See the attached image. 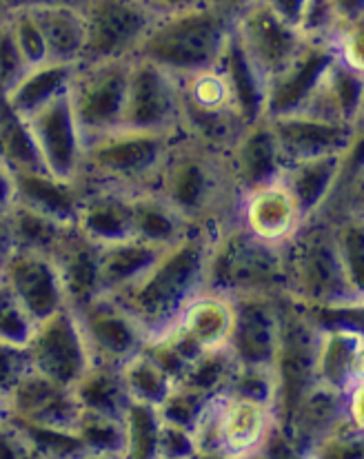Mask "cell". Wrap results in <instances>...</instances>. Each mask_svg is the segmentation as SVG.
<instances>
[{
	"instance_id": "27",
	"label": "cell",
	"mask_w": 364,
	"mask_h": 459,
	"mask_svg": "<svg viewBox=\"0 0 364 459\" xmlns=\"http://www.w3.org/2000/svg\"><path fill=\"white\" fill-rule=\"evenodd\" d=\"M98 249L100 247L87 240L76 227L69 229L56 249L49 253L58 271L60 287H63L65 302L69 308H81L100 295L98 287Z\"/></svg>"
},
{
	"instance_id": "50",
	"label": "cell",
	"mask_w": 364,
	"mask_h": 459,
	"mask_svg": "<svg viewBox=\"0 0 364 459\" xmlns=\"http://www.w3.org/2000/svg\"><path fill=\"white\" fill-rule=\"evenodd\" d=\"M16 251L18 247H16V238H13V231H12V222H9V211H4V213H0V291H3L7 266Z\"/></svg>"
},
{
	"instance_id": "56",
	"label": "cell",
	"mask_w": 364,
	"mask_h": 459,
	"mask_svg": "<svg viewBox=\"0 0 364 459\" xmlns=\"http://www.w3.org/2000/svg\"><path fill=\"white\" fill-rule=\"evenodd\" d=\"M221 3L225 4V7L229 9V12L233 13V16H236L238 12H242V9H245V7H249V4L258 3V0H221Z\"/></svg>"
},
{
	"instance_id": "48",
	"label": "cell",
	"mask_w": 364,
	"mask_h": 459,
	"mask_svg": "<svg viewBox=\"0 0 364 459\" xmlns=\"http://www.w3.org/2000/svg\"><path fill=\"white\" fill-rule=\"evenodd\" d=\"M156 457H169V459H185L195 457L194 437L191 430L185 426L174 424L160 418V429H158V446Z\"/></svg>"
},
{
	"instance_id": "10",
	"label": "cell",
	"mask_w": 364,
	"mask_h": 459,
	"mask_svg": "<svg viewBox=\"0 0 364 459\" xmlns=\"http://www.w3.org/2000/svg\"><path fill=\"white\" fill-rule=\"evenodd\" d=\"M27 353L36 373L69 388L93 362L78 313L69 307L36 322Z\"/></svg>"
},
{
	"instance_id": "24",
	"label": "cell",
	"mask_w": 364,
	"mask_h": 459,
	"mask_svg": "<svg viewBox=\"0 0 364 459\" xmlns=\"http://www.w3.org/2000/svg\"><path fill=\"white\" fill-rule=\"evenodd\" d=\"M364 344L362 329L353 326H329L320 329L316 346L314 376L316 382L349 395L362 384Z\"/></svg>"
},
{
	"instance_id": "34",
	"label": "cell",
	"mask_w": 364,
	"mask_h": 459,
	"mask_svg": "<svg viewBox=\"0 0 364 459\" xmlns=\"http://www.w3.org/2000/svg\"><path fill=\"white\" fill-rule=\"evenodd\" d=\"M43 34L47 60L65 65H78L85 47V21L81 9L47 7L31 9Z\"/></svg>"
},
{
	"instance_id": "42",
	"label": "cell",
	"mask_w": 364,
	"mask_h": 459,
	"mask_svg": "<svg viewBox=\"0 0 364 459\" xmlns=\"http://www.w3.org/2000/svg\"><path fill=\"white\" fill-rule=\"evenodd\" d=\"M335 240L353 284L364 291V211H351L334 220Z\"/></svg>"
},
{
	"instance_id": "19",
	"label": "cell",
	"mask_w": 364,
	"mask_h": 459,
	"mask_svg": "<svg viewBox=\"0 0 364 459\" xmlns=\"http://www.w3.org/2000/svg\"><path fill=\"white\" fill-rule=\"evenodd\" d=\"M3 289L34 322L45 320L67 307L58 271L49 253L18 249L7 266Z\"/></svg>"
},
{
	"instance_id": "11",
	"label": "cell",
	"mask_w": 364,
	"mask_h": 459,
	"mask_svg": "<svg viewBox=\"0 0 364 459\" xmlns=\"http://www.w3.org/2000/svg\"><path fill=\"white\" fill-rule=\"evenodd\" d=\"M233 322L227 349L238 367L273 368L280 340L284 293L233 295Z\"/></svg>"
},
{
	"instance_id": "36",
	"label": "cell",
	"mask_w": 364,
	"mask_h": 459,
	"mask_svg": "<svg viewBox=\"0 0 364 459\" xmlns=\"http://www.w3.org/2000/svg\"><path fill=\"white\" fill-rule=\"evenodd\" d=\"M189 231L191 229L153 191H138L134 195V238L167 249Z\"/></svg>"
},
{
	"instance_id": "30",
	"label": "cell",
	"mask_w": 364,
	"mask_h": 459,
	"mask_svg": "<svg viewBox=\"0 0 364 459\" xmlns=\"http://www.w3.org/2000/svg\"><path fill=\"white\" fill-rule=\"evenodd\" d=\"M222 74H225L229 87H231L233 102L240 114L242 123L254 125L256 120L264 118V98H267V81L258 72L251 58L247 56L245 47L238 40L236 31L229 34L225 49H222L221 60Z\"/></svg>"
},
{
	"instance_id": "46",
	"label": "cell",
	"mask_w": 364,
	"mask_h": 459,
	"mask_svg": "<svg viewBox=\"0 0 364 459\" xmlns=\"http://www.w3.org/2000/svg\"><path fill=\"white\" fill-rule=\"evenodd\" d=\"M36 322L22 311L21 304L7 291H0V340L9 344L27 346Z\"/></svg>"
},
{
	"instance_id": "38",
	"label": "cell",
	"mask_w": 364,
	"mask_h": 459,
	"mask_svg": "<svg viewBox=\"0 0 364 459\" xmlns=\"http://www.w3.org/2000/svg\"><path fill=\"white\" fill-rule=\"evenodd\" d=\"M236 368L238 362L227 346H221V349H207L200 351V353L191 359L189 367L185 368V373H182L178 382L195 388V391H200L203 395L213 397L221 395V393H227V386L229 382H231Z\"/></svg>"
},
{
	"instance_id": "7",
	"label": "cell",
	"mask_w": 364,
	"mask_h": 459,
	"mask_svg": "<svg viewBox=\"0 0 364 459\" xmlns=\"http://www.w3.org/2000/svg\"><path fill=\"white\" fill-rule=\"evenodd\" d=\"M178 135L227 152L245 129L221 65L178 78Z\"/></svg>"
},
{
	"instance_id": "26",
	"label": "cell",
	"mask_w": 364,
	"mask_h": 459,
	"mask_svg": "<svg viewBox=\"0 0 364 459\" xmlns=\"http://www.w3.org/2000/svg\"><path fill=\"white\" fill-rule=\"evenodd\" d=\"M364 78L362 69L351 67L335 56L334 63L322 74L314 96L300 114L318 116V118L338 120V123L362 126Z\"/></svg>"
},
{
	"instance_id": "8",
	"label": "cell",
	"mask_w": 364,
	"mask_h": 459,
	"mask_svg": "<svg viewBox=\"0 0 364 459\" xmlns=\"http://www.w3.org/2000/svg\"><path fill=\"white\" fill-rule=\"evenodd\" d=\"M129 67L132 58L91 60L74 67L67 96L85 144L123 126Z\"/></svg>"
},
{
	"instance_id": "25",
	"label": "cell",
	"mask_w": 364,
	"mask_h": 459,
	"mask_svg": "<svg viewBox=\"0 0 364 459\" xmlns=\"http://www.w3.org/2000/svg\"><path fill=\"white\" fill-rule=\"evenodd\" d=\"M236 220L260 240L278 242V245L291 238V233L302 222L296 203L280 178L242 195Z\"/></svg>"
},
{
	"instance_id": "18",
	"label": "cell",
	"mask_w": 364,
	"mask_h": 459,
	"mask_svg": "<svg viewBox=\"0 0 364 459\" xmlns=\"http://www.w3.org/2000/svg\"><path fill=\"white\" fill-rule=\"evenodd\" d=\"M4 413L25 424L74 430L81 404L69 386L40 376L31 368L4 400Z\"/></svg>"
},
{
	"instance_id": "16",
	"label": "cell",
	"mask_w": 364,
	"mask_h": 459,
	"mask_svg": "<svg viewBox=\"0 0 364 459\" xmlns=\"http://www.w3.org/2000/svg\"><path fill=\"white\" fill-rule=\"evenodd\" d=\"M335 40L305 39L298 54L289 60L287 67L275 74L267 82L264 116H287L305 111L307 102L314 96L322 74L335 60Z\"/></svg>"
},
{
	"instance_id": "14",
	"label": "cell",
	"mask_w": 364,
	"mask_h": 459,
	"mask_svg": "<svg viewBox=\"0 0 364 459\" xmlns=\"http://www.w3.org/2000/svg\"><path fill=\"white\" fill-rule=\"evenodd\" d=\"M76 313L93 362L120 367L147 346L143 326L111 295H96L85 307L76 308Z\"/></svg>"
},
{
	"instance_id": "1",
	"label": "cell",
	"mask_w": 364,
	"mask_h": 459,
	"mask_svg": "<svg viewBox=\"0 0 364 459\" xmlns=\"http://www.w3.org/2000/svg\"><path fill=\"white\" fill-rule=\"evenodd\" d=\"M149 191L189 229L222 231L236 222L240 195L229 178L225 152L174 135Z\"/></svg>"
},
{
	"instance_id": "15",
	"label": "cell",
	"mask_w": 364,
	"mask_h": 459,
	"mask_svg": "<svg viewBox=\"0 0 364 459\" xmlns=\"http://www.w3.org/2000/svg\"><path fill=\"white\" fill-rule=\"evenodd\" d=\"M233 31L267 82L287 67L305 40L298 27L282 21L263 0L233 16Z\"/></svg>"
},
{
	"instance_id": "20",
	"label": "cell",
	"mask_w": 364,
	"mask_h": 459,
	"mask_svg": "<svg viewBox=\"0 0 364 459\" xmlns=\"http://www.w3.org/2000/svg\"><path fill=\"white\" fill-rule=\"evenodd\" d=\"M225 162L233 189L240 198L278 180L284 162L267 116L256 120L254 125H247L236 135L225 152Z\"/></svg>"
},
{
	"instance_id": "45",
	"label": "cell",
	"mask_w": 364,
	"mask_h": 459,
	"mask_svg": "<svg viewBox=\"0 0 364 459\" xmlns=\"http://www.w3.org/2000/svg\"><path fill=\"white\" fill-rule=\"evenodd\" d=\"M209 397L203 395L195 388L186 386V384L176 382L171 386V391L167 393V397L162 400V404L158 406V415L167 421H174V424L185 426V429L194 430L195 421H198L200 413L207 406Z\"/></svg>"
},
{
	"instance_id": "37",
	"label": "cell",
	"mask_w": 364,
	"mask_h": 459,
	"mask_svg": "<svg viewBox=\"0 0 364 459\" xmlns=\"http://www.w3.org/2000/svg\"><path fill=\"white\" fill-rule=\"evenodd\" d=\"M118 371L129 402H140L156 409L176 384L174 377L147 353V349L134 353L127 362L120 364Z\"/></svg>"
},
{
	"instance_id": "3",
	"label": "cell",
	"mask_w": 364,
	"mask_h": 459,
	"mask_svg": "<svg viewBox=\"0 0 364 459\" xmlns=\"http://www.w3.org/2000/svg\"><path fill=\"white\" fill-rule=\"evenodd\" d=\"M284 295L307 308H338L364 304L335 240L334 220L325 215L302 220L282 242Z\"/></svg>"
},
{
	"instance_id": "32",
	"label": "cell",
	"mask_w": 364,
	"mask_h": 459,
	"mask_svg": "<svg viewBox=\"0 0 364 459\" xmlns=\"http://www.w3.org/2000/svg\"><path fill=\"white\" fill-rule=\"evenodd\" d=\"M76 65L54 63V60H45V63L31 65L25 72L18 76V81L3 93V102L18 116V118H27L34 114L39 107L49 102L51 98L60 96L69 89V81Z\"/></svg>"
},
{
	"instance_id": "23",
	"label": "cell",
	"mask_w": 364,
	"mask_h": 459,
	"mask_svg": "<svg viewBox=\"0 0 364 459\" xmlns=\"http://www.w3.org/2000/svg\"><path fill=\"white\" fill-rule=\"evenodd\" d=\"M344 421H353L347 413V395L314 382L309 391L300 397L282 430L293 442L298 455L309 457L311 448Z\"/></svg>"
},
{
	"instance_id": "51",
	"label": "cell",
	"mask_w": 364,
	"mask_h": 459,
	"mask_svg": "<svg viewBox=\"0 0 364 459\" xmlns=\"http://www.w3.org/2000/svg\"><path fill=\"white\" fill-rule=\"evenodd\" d=\"M87 0H3V12H21V9H47V7H74L82 9Z\"/></svg>"
},
{
	"instance_id": "28",
	"label": "cell",
	"mask_w": 364,
	"mask_h": 459,
	"mask_svg": "<svg viewBox=\"0 0 364 459\" xmlns=\"http://www.w3.org/2000/svg\"><path fill=\"white\" fill-rule=\"evenodd\" d=\"M13 185L16 204L74 227L82 198L81 180H60L45 169H21L13 171Z\"/></svg>"
},
{
	"instance_id": "53",
	"label": "cell",
	"mask_w": 364,
	"mask_h": 459,
	"mask_svg": "<svg viewBox=\"0 0 364 459\" xmlns=\"http://www.w3.org/2000/svg\"><path fill=\"white\" fill-rule=\"evenodd\" d=\"M147 9H152L156 16H167V13L182 12V9L195 7L204 3H221V0H140Z\"/></svg>"
},
{
	"instance_id": "47",
	"label": "cell",
	"mask_w": 364,
	"mask_h": 459,
	"mask_svg": "<svg viewBox=\"0 0 364 459\" xmlns=\"http://www.w3.org/2000/svg\"><path fill=\"white\" fill-rule=\"evenodd\" d=\"M31 371L27 346L0 340V395L7 400L9 391Z\"/></svg>"
},
{
	"instance_id": "44",
	"label": "cell",
	"mask_w": 364,
	"mask_h": 459,
	"mask_svg": "<svg viewBox=\"0 0 364 459\" xmlns=\"http://www.w3.org/2000/svg\"><path fill=\"white\" fill-rule=\"evenodd\" d=\"M222 402L225 393L209 397L207 406L195 421L191 437H194L195 457H227L225 439H222Z\"/></svg>"
},
{
	"instance_id": "17",
	"label": "cell",
	"mask_w": 364,
	"mask_h": 459,
	"mask_svg": "<svg viewBox=\"0 0 364 459\" xmlns=\"http://www.w3.org/2000/svg\"><path fill=\"white\" fill-rule=\"evenodd\" d=\"M269 123L284 165L307 158L329 156V153H344L364 138V126L344 125L309 114L273 116Z\"/></svg>"
},
{
	"instance_id": "57",
	"label": "cell",
	"mask_w": 364,
	"mask_h": 459,
	"mask_svg": "<svg viewBox=\"0 0 364 459\" xmlns=\"http://www.w3.org/2000/svg\"><path fill=\"white\" fill-rule=\"evenodd\" d=\"M0 411H4V397L0 395Z\"/></svg>"
},
{
	"instance_id": "35",
	"label": "cell",
	"mask_w": 364,
	"mask_h": 459,
	"mask_svg": "<svg viewBox=\"0 0 364 459\" xmlns=\"http://www.w3.org/2000/svg\"><path fill=\"white\" fill-rule=\"evenodd\" d=\"M72 391L81 409L93 413L123 418L129 404L118 367L105 362H91V367L76 379Z\"/></svg>"
},
{
	"instance_id": "29",
	"label": "cell",
	"mask_w": 364,
	"mask_h": 459,
	"mask_svg": "<svg viewBox=\"0 0 364 459\" xmlns=\"http://www.w3.org/2000/svg\"><path fill=\"white\" fill-rule=\"evenodd\" d=\"M221 421L227 457H251L258 455L272 429L273 411L267 402L225 393Z\"/></svg>"
},
{
	"instance_id": "43",
	"label": "cell",
	"mask_w": 364,
	"mask_h": 459,
	"mask_svg": "<svg viewBox=\"0 0 364 459\" xmlns=\"http://www.w3.org/2000/svg\"><path fill=\"white\" fill-rule=\"evenodd\" d=\"M4 22H7L9 36H12L22 63H25L27 67L45 63V40L43 34H40V27L39 22H36L34 13L27 12V9H21V12H4Z\"/></svg>"
},
{
	"instance_id": "22",
	"label": "cell",
	"mask_w": 364,
	"mask_h": 459,
	"mask_svg": "<svg viewBox=\"0 0 364 459\" xmlns=\"http://www.w3.org/2000/svg\"><path fill=\"white\" fill-rule=\"evenodd\" d=\"M360 143V140H358ZM356 147V144H353ZM351 147V149H353ZM349 149V152H351ZM349 152L344 153H329V156L307 158V160L289 162L282 167L280 182L287 186L296 203L298 213L302 220H309L320 215L326 209V204L334 198L340 180L347 169Z\"/></svg>"
},
{
	"instance_id": "5",
	"label": "cell",
	"mask_w": 364,
	"mask_h": 459,
	"mask_svg": "<svg viewBox=\"0 0 364 459\" xmlns=\"http://www.w3.org/2000/svg\"><path fill=\"white\" fill-rule=\"evenodd\" d=\"M204 291L225 298L245 293H284L282 245L247 231L240 222L216 233L209 249Z\"/></svg>"
},
{
	"instance_id": "54",
	"label": "cell",
	"mask_w": 364,
	"mask_h": 459,
	"mask_svg": "<svg viewBox=\"0 0 364 459\" xmlns=\"http://www.w3.org/2000/svg\"><path fill=\"white\" fill-rule=\"evenodd\" d=\"M334 7L338 12L342 25H362L364 0H334Z\"/></svg>"
},
{
	"instance_id": "41",
	"label": "cell",
	"mask_w": 364,
	"mask_h": 459,
	"mask_svg": "<svg viewBox=\"0 0 364 459\" xmlns=\"http://www.w3.org/2000/svg\"><path fill=\"white\" fill-rule=\"evenodd\" d=\"M125 426V457L152 459L156 457L158 429H160V415L156 406L129 402L123 413Z\"/></svg>"
},
{
	"instance_id": "4",
	"label": "cell",
	"mask_w": 364,
	"mask_h": 459,
	"mask_svg": "<svg viewBox=\"0 0 364 459\" xmlns=\"http://www.w3.org/2000/svg\"><path fill=\"white\" fill-rule=\"evenodd\" d=\"M233 13L222 3H204L158 16L140 40L134 58H144L174 76H189L221 60Z\"/></svg>"
},
{
	"instance_id": "12",
	"label": "cell",
	"mask_w": 364,
	"mask_h": 459,
	"mask_svg": "<svg viewBox=\"0 0 364 459\" xmlns=\"http://www.w3.org/2000/svg\"><path fill=\"white\" fill-rule=\"evenodd\" d=\"M178 76L144 58H132L125 96V129L178 135Z\"/></svg>"
},
{
	"instance_id": "49",
	"label": "cell",
	"mask_w": 364,
	"mask_h": 459,
	"mask_svg": "<svg viewBox=\"0 0 364 459\" xmlns=\"http://www.w3.org/2000/svg\"><path fill=\"white\" fill-rule=\"evenodd\" d=\"M0 457H30L21 430L4 411H0Z\"/></svg>"
},
{
	"instance_id": "58",
	"label": "cell",
	"mask_w": 364,
	"mask_h": 459,
	"mask_svg": "<svg viewBox=\"0 0 364 459\" xmlns=\"http://www.w3.org/2000/svg\"><path fill=\"white\" fill-rule=\"evenodd\" d=\"M3 13H4V12H3V0H0V16H3Z\"/></svg>"
},
{
	"instance_id": "52",
	"label": "cell",
	"mask_w": 364,
	"mask_h": 459,
	"mask_svg": "<svg viewBox=\"0 0 364 459\" xmlns=\"http://www.w3.org/2000/svg\"><path fill=\"white\" fill-rule=\"evenodd\" d=\"M272 12L278 13L282 21H287L289 25L298 27L302 16V9H305L307 0H263Z\"/></svg>"
},
{
	"instance_id": "55",
	"label": "cell",
	"mask_w": 364,
	"mask_h": 459,
	"mask_svg": "<svg viewBox=\"0 0 364 459\" xmlns=\"http://www.w3.org/2000/svg\"><path fill=\"white\" fill-rule=\"evenodd\" d=\"M16 203V185H13V171L4 162H0V213L9 211Z\"/></svg>"
},
{
	"instance_id": "39",
	"label": "cell",
	"mask_w": 364,
	"mask_h": 459,
	"mask_svg": "<svg viewBox=\"0 0 364 459\" xmlns=\"http://www.w3.org/2000/svg\"><path fill=\"white\" fill-rule=\"evenodd\" d=\"M74 430L81 439L85 457H125L123 418L81 409Z\"/></svg>"
},
{
	"instance_id": "33",
	"label": "cell",
	"mask_w": 364,
	"mask_h": 459,
	"mask_svg": "<svg viewBox=\"0 0 364 459\" xmlns=\"http://www.w3.org/2000/svg\"><path fill=\"white\" fill-rule=\"evenodd\" d=\"M231 322V299L221 293L203 291L186 304L176 326H180L200 349L207 351L227 346Z\"/></svg>"
},
{
	"instance_id": "2",
	"label": "cell",
	"mask_w": 364,
	"mask_h": 459,
	"mask_svg": "<svg viewBox=\"0 0 364 459\" xmlns=\"http://www.w3.org/2000/svg\"><path fill=\"white\" fill-rule=\"evenodd\" d=\"M213 238L216 233L207 229H191L182 240L167 247L132 287L111 295L143 326L147 342L174 329L186 304L204 291Z\"/></svg>"
},
{
	"instance_id": "9",
	"label": "cell",
	"mask_w": 364,
	"mask_h": 459,
	"mask_svg": "<svg viewBox=\"0 0 364 459\" xmlns=\"http://www.w3.org/2000/svg\"><path fill=\"white\" fill-rule=\"evenodd\" d=\"M82 12L85 47L81 63L134 58L156 13L140 0H87Z\"/></svg>"
},
{
	"instance_id": "31",
	"label": "cell",
	"mask_w": 364,
	"mask_h": 459,
	"mask_svg": "<svg viewBox=\"0 0 364 459\" xmlns=\"http://www.w3.org/2000/svg\"><path fill=\"white\" fill-rule=\"evenodd\" d=\"M165 251L149 242L129 238L98 249V287L100 293L116 295L132 287L134 282Z\"/></svg>"
},
{
	"instance_id": "40",
	"label": "cell",
	"mask_w": 364,
	"mask_h": 459,
	"mask_svg": "<svg viewBox=\"0 0 364 459\" xmlns=\"http://www.w3.org/2000/svg\"><path fill=\"white\" fill-rule=\"evenodd\" d=\"M9 222H12L13 238H16L18 249L51 253L60 238L72 229V224H63L58 220H51L34 209H27L22 204L13 203L9 209Z\"/></svg>"
},
{
	"instance_id": "21",
	"label": "cell",
	"mask_w": 364,
	"mask_h": 459,
	"mask_svg": "<svg viewBox=\"0 0 364 459\" xmlns=\"http://www.w3.org/2000/svg\"><path fill=\"white\" fill-rule=\"evenodd\" d=\"M134 191L118 186L82 182V198L74 227L98 247L129 240L134 238Z\"/></svg>"
},
{
	"instance_id": "6",
	"label": "cell",
	"mask_w": 364,
	"mask_h": 459,
	"mask_svg": "<svg viewBox=\"0 0 364 459\" xmlns=\"http://www.w3.org/2000/svg\"><path fill=\"white\" fill-rule=\"evenodd\" d=\"M174 135L153 131L120 129L90 140L82 152L81 180L118 186L125 191H147L160 169Z\"/></svg>"
},
{
	"instance_id": "13",
	"label": "cell",
	"mask_w": 364,
	"mask_h": 459,
	"mask_svg": "<svg viewBox=\"0 0 364 459\" xmlns=\"http://www.w3.org/2000/svg\"><path fill=\"white\" fill-rule=\"evenodd\" d=\"M22 120L45 171L60 180H81L85 140L78 129L67 91L51 98Z\"/></svg>"
}]
</instances>
